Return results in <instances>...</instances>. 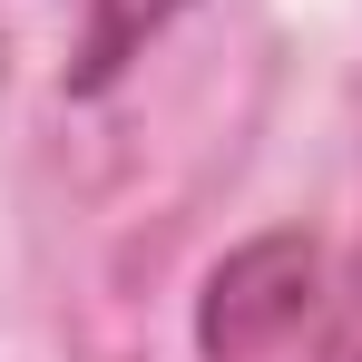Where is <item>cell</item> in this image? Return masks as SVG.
I'll return each instance as SVG.
<instances>
[{"label": "cell", "mask_w": 362, "mask_h": 362, "mask_svg": "<svg viewBox=\"0 0 362 362\" xmlns=\"http://www.w3.org/2000/svg\"><path fill=\"white\" fill-rule=\"evenodd\" d=\"M303 313H313V245L303 235H255L245 255L216 264L196 343H206V362H264L274 343L303 333Z\"/></svg>", "instance_id": "1"}, {"label": "cell", "mask_w": 362, "mask_h": 362, "mask_svg": "<svg viewBox=\"0 0 362 362\" xmlns=\"http://www.w3.org/2000/svg\"><path fill=\"white\" fill-rule=\"evenodd\" d=\"M323 362H362V264H353V284H343V303H333V333H323Z\"/></svg>", "instance_id": "2"}]
</instances>
